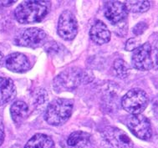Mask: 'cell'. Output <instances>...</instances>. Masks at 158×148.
<instances>
[{
    "instance_id": "23",
    "label": "cell",
    "mask_w": 158,
    "mask_h": 148,
    "mask_svg": "<svg viewBox=\"0 0 158 148\" xmlns=\"http://www.w3.org/2000/svg\"><path fill=\"white\" fill-rule=\"evenodd\" d=\"M15 3H16V1H0V5L7 7V6L13 5Z\"/></svg>"
},
{
    "instance_id": "18",
    "label": "cell",
    "mask_w": 158,
    "mask_h": 148,
    "mask_svg": "<svg viewBox=\"0 0 158 148\" xmlns=\"http://www.w3.org/2000/svg\"><path fill=\"white\" fill-rule=\"evenodd\" d=\"M113 68H114V71H115L116 76L121 78V79L127 78L129 74V66L127 65L126 61H124L121 59H117L114 61Z\"/></svg>"
},
{
    "instance_id": "21",
    "label": "cell",
    "mask_w": 158,
    "mask_h": 148,
    "mask_svg": "<svg viewBox=\"0 0 158 148\" xmlns=\"http://www.w3.org/2000/svg\"><path fill=\"white\" fill-rule=\"evenodd\" d=\"M147 23L145 22H140L138 23L137 24H135V26L133 28V33L135 34V35H140V34H142L144 32L146 31V29H147Z\"/></svg>"
},
{
    "instance_id": "5",
    "label": "cell",
    "mask_w": 158,
    "mask_h": 148,
    "mask_svg": "<svg viewBox=\"0 0 158 148\" xmlns=\"http://www.w3.org/2000/svg\"><path fill=\"white\" fill-rule=\"evenodd\" d=\"M84 77V72L80 69H68L55 77L54 80V88L57 92L72 91L81 85Z\"/></svg>"
},
{
    "instance_id": "17",
    "label": "cell",
    "mask_w": 158,
    "mask_h": 148,
    "mask_svg": "<svg viewBox=\"0 0 158 148\" xmlns=\"http://www.w3.org/2000/svg\"><path fill=\"white\" fill-rule=\"evenodd\" d=\"M128 11L132 13H144L150 9L149 1H127L125 3Z\"/></svg>"
},
{
    "instance_id": "20",
    "label": "cell",
    "mask_w": 158,
    "mask_h": 148,
    "mask_svg": "<svg viewBox=\"0 0 158 148\" xmlns=\"http://www.w3.org/2000/svg\"><path fill=\"white\" fill-rule=\"evenodd\" d=\"M141 41L138 38H131L127 41L126 44V49L127 51H133L141 45Z\"/></svg>"
},
{
    "instance_id": "6",
    "label": "cell",
    "mask_w": 158,
    "mask_h": 148,
    "mask_svg": "<svg viewBox=\"0 0 158 148\" xmlns=\"http://www.w3.org/2000/svg\"><path fill=\"white\" fill-rule=\"evenodd\" d=\"M101 139L106 148H133V142L121 129L107 126L101 131Z\"/></svg>"
},
{
    "instance_id": "1",
    "label": "cell",
    "mask_w": 158,
    "mask_h": 148,
    "mask_svg": "<svg viewBox=\"0 0 158 148\" xmlns=\"http://www.w3.org/2000/svg\"><path fill=\"white\" fill-rule=\"evenodd\" d=\"M49 2L47 1H24L18 6L15 17L20 23H40L49 12Z\"/></svg>"
},
{
    "instance_id": "19",
    "label": "cell",
    "mask_w": 158,
    "mask_h": 148,
    "mask_svg": "<svg viewBox=\"0 0 158 148\" xmlns=\"http://www.w3.org/2000/svg\"><path fill=\"white\" fill-rule=\"evenodd\" d=\"M48 100L47 92L43 89H40L37 91V95L35 97V105L36 109L43 108L44 105H45Z\"/></svg>"
},
{
    "instance_id": "8",
    "label": "cell",
    "mask_w": 158,
    "mask_h": 148,
    "mask_svg": "<svg viewBox=\"0 0 158 148\" xmlns=\"http://www.w3.org/2000/svg\"><path fill=\"white\" fill-rule=\"evenodd\" d=\"M127 125L131 133L144 141H149L152 137V128L150 121L142 115H131L127 121Z\"/></svg>"
},
{
    "instance_id": "14",
    "label": "cell",
    "mask_w": 158,
    "mask_h": 148,
    "mask_svg": "<svg viewBox=\"0 0 158 148\" xmlns=\"http://www.w3.org/2000/svg\"><path fill=\"white\" fill-rule=\"evenodd\" d=\"M90 142V135L84 131H75L69 136L67 145L69 148H85Z\"/></svg>"
},
{
    "instance_id": "16",
    "label": "cell",
    "mask_w": 158,
    "mask_h": 148,
    "mask_svg": "<svg viewBox=\"0 0 158 148\" xmlns=\"http://www.w3.org/2000/svg\"><path fill=\"white\" fill-rule=\"evenodd\" d=\"M12 119L15 123H21L26 119L29 114V106L23 101L17 100L12 104L10 107Z\"/></svg>"
},
{
    "instance_id": "13",
    "label": "cell",
    "mask_w": 158,
    "mask_h": 148,
    "mask_svg": "<svg viewBox=\"0 0 158 148\" xmlns=\"http://www.w3.org/2000/svg\"><path fill=\"white\" fill-rule=\"evenodd\" d=\"M16 96V87L14 81L6 77H0V106L8 104Z\"/></svg>"
},
{
    "instance_id": "12",
    "label": "cell",
    "mask_w": 158,
    "mask_h": 148,
    "mask_svg": "<svg viewBox=\"0 0 158 148\" xmlns=\"http://www.w3.org/2000/svg\"><path fill=\"white\" fill-rule=\"evenodd\" d=\"M89 37L95 44L102 45L110 41V32L106 23L101 20H97L90 28Z\"/></svg>"
},
{
    "instance_id": "3",
    "label": "cell",
    "mask_w": 158,
    "mask_h": 148,
    "mask_svg": "<svg viewBox=\"0 0 158 148\" xmlns=\"http://www.w3.org/2000/svg\"><path fill=\"white\" fill-rule=\"evenodd\" d=\"M149 103L148 95L141 89L131 90L121 99L122 108L131 115L141 114Z\"/></svg>"
},
{
    "instance_id": "22",
    "label": "cell",
    "mask_w": 158,
    "mask_h": 148,
    "mask_svg": "<svg viewBox=\"0 0 158 148\" xmlns=\"http://www.w3.org/2000/svg\"><path fill=\"white\" fill-rule=\"evenodd\" d=\"M4 137H5V133H4V126H3L2 117H1V116H0V146L3 144V141H4Z\"/></svg>"
},
{
    "instance_id": "7",
    "label": "cell",
    "mask_w": 158,
    "mask_h": 148,
    "mask_svg": "<svg viewBox=\"0 0 158 148\" xmlns=\"http://www.w3.org/2000/svg\"><path fill=\"white\" fill-rule=\"evenodd\" d=\"M47 40V34L38 28H30L21 31L15 39V44L22 47L36 49L43 46Z\"/></svg>"
},
{
    "instance_id": "4",
    "label": "cell",
    "mask_w": 158,
    "mask_h": 148,
    "mask_svg": "<svg viewBox=\"0 0 158 148\" xmlns=\"http://www.w3.org/2000/svg\"><path fill=\"white\" fill-rule=\"evenodd\" d=\"M133 67L139 70H150L156 65V51L150 43L143 44L135 49L132 54Z\"/></svg>"
},
{
    "instance_id": "11",
    "label": "cell",
    "mask_w": 158,
    "mask_h": 148,
    "mask_svg": "<svg viewBox=\"0 0 158 148\" xmlns=\"http://www.w3.org/2000/svg\"><path fill=\"white\" fill-rule=\"evenodd\" d=\"M6 68L15 73H24L30 69V62L25 54L15 52L9 54L4 60Z\"/></svg>"
},
{
    "instance_id": "24",
    "label": "cell",
    "mask_w": 158,
    "mask_h": 148,
    "mask_svg": "<svg viewBox=\"0 0 158 148\" xmlns=\"http://www.w3.org/2000/svg\"><path fill=\"white\" fill-rule=\"evenodd\" d=\"M3 63H4V57H3V54L0 52V67L3 66Z\"/></svg>"
},
{
    "instance_id": "10",
    "label": "cell",
    "mask_w": 158,
    "mask_h": 148,
    "mask_svg": "<svg viewBox=\"0 0 158 148\" xmlns=\"http://www.w3.org/2000/svg\"><path fill=\"white\" fill-rule=\"evenodd\" d=\"M105 16L114 25L127 19L128 10L125 3L120 1L107 2L104 11Z\"/></svg>"
},
{
    "instance_id": "9",
    "label": "cell",
    "mask_w": 158,
    "mask_h": 148,
    "mask_svg": "<svg viewBox=\"0 0 158 148\" xmlns=\"http://www.w3.org/2000/svg\"><path fill=\"white\" fill-rule=\"evenodd\" d=\"M58 34L63 40H72L78 33V23L75 15L69 10L64 11L58 22Z\"/></svg>"
},
{
    "instance_id": "15",
    "label": "cell",
    "mask_w": 158,
    "mask_h": 148,
    "mask_svg": "<svg viewBox=\"0 0 158 148\" xmlns=\"http://www.w3.org/2000/svg\"><path fill=\"white\" fill-rule=\"evenodd\" d=\"M24 148H55V143L49 136L38 133L28 141Z\"/></svg>"
},
{
    "instance_id": "2",
    "label": "cell",
    "mask_w": 158,
    "mask_h": 148,
    "mask_svg": "<svg viewBox=\"0 0 158 148\" xmlns=\"http://www.w3.org/2000/svg\"><path fill=\"white\" fill-rule=\"evenodd\" d=\"M73 101L69 99L59 98L49 103L44 113V120L51 125H61L66 122L71 116Z\"/></svg>"
}]
</instances>
